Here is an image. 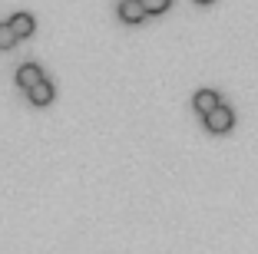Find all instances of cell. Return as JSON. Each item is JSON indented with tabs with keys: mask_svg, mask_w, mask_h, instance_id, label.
<instances>
[{
	"mask_svg": "<svg viewBox=\"0 0 258 254\" xmlns=\"http://www.w3.org/2000/svg\"><path fill=\"white\" fill-rule=\"evenodd\" d=\"M30 103L33 106H50V103H53V82H50V79L37 82V86L30 90Z\"/></svg>",
	"mask_w": 258,
	"mask_h": 254,
	"instance_id": "cell-5",
	"label": "cell"
},
{
	"mask_svg": "<svg viewBox=\"0 0 258 254\" xmlns=\"http://www.w3.org/2000/svg\"><path fill=\"white\" fill-rule=\"evenodd\" d=\"M146 7V14H166L169 7H172V0H139Z\"/></svg>",
	"mask_w": 258,
	"mask_h": 254,
	"instance_id": "cell-7",
	"label": "cell"
},
{
	"mask_svg": "<svg viewBox=\"0 0 258 254\" xmlns=\"http://www.w3.org/2000/svg\"><path fill=\"white\" fill-rule=\"evenodd\" d=\"M7 23H10V30L17 33V40L30 37V33L37 30V23H33V17H30V14H14V17H10Z\"/></svg>",
	"mask_w": 258,
	"mask_h": 254,
	"instance_id": "cell-4",
	"label": "cell"
},
{
	"mask_svg": "<svg viewBox=\"0 0 258 254\" xmlns=\"http://www.w3.org/2000/svg\"><path fill=\"white\" fill-rule=\"evenodd\" d=\"M119 20L122 23H143L146 20V7L139 0H122L119 4Z\"/></svg>",
	"mask_w": 258,
	"mask_h": 254,
	"instance_id": "cell-3",
	"label": "cell"
},
{
	"mask_svg": "<svg viewBox=\"0 0 258 254\" xmlns=\"http://www.w3.org/2000/svg\"><path fill=\"white\" fill-rule=\"evenodd\" d=\"M232 126H235V112L228 109V106H215V109L205 116V129H209V132H215V135L232 132Z\"/></svg>",
	"mask_w": 258,
	"mask_h": 254,
	"instance_id": "cell-1",
	"label": "cell"
},
{
	"mask_svg": "<svg viewBox=\"0 0 258 254\" xmlns=\"http://www.w3.org/2000/svg\"><path fill=\"white\" fill-rule=\"evenodd\" d=\"M17 43V33L10 30V23H0V50H10Z\"/></svg>",
	"mask_w": 258,
	"mask_h": 254,
	"instance_id": "cell-8",
	"label": "cell"
},
{
	"mask_svg": "<svg viewBox=\"0 0 258 254\" xmlns=\"http://www.w3.org/2000/svg\"><path fill=\"white\" fill-rule=\"evenodd\" d=\"M196 4H202V7H205V4H212V0H196Z\"/></svg>",
	"mask_w": 258,
	"mask_h": 254,
	"instance_id": "cell-9",
	"label": "cell"
},
{
	"mask_svg": "<svg viewBox=\"0 0 258 254\" xmlns=\"http://www.w3.org/2000/svg\"><path fill=\"white\" fill-rule=\"evenodd\" d=\"M43 79H46V76H43V69H40L37 63H23V66L17 69V86L27 90V93H30L37 82H43Z\"/></svg>",
	"mask_w": 258,
	"mask_h": 254,
	"instance_id": "cell-2",
	"label": "cell"
},
{
	"mask_svg": "<svg viewBox=\"0 0 258 254\" xmlns=\"http://www.w3.org/2000/svg\"><path fill=\"white\" fill-rule=\"evenodd\" d=\"M192 103H196V109L202 112V116H209L215 106H222V103H219V93H212V90H199Z\"/></svg>",
	"mask_w": 258,
	"mask_h": 254,
	"instance_id": "cell-6",
	"label": "cell"
}]
</instances>
